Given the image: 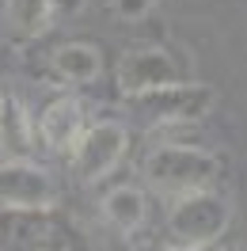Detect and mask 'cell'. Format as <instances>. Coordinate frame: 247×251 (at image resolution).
<instances>
[{"instance_id": "6da1fadb", "label": "cell", "mask_w": 247, "mask_h": 251, "mask_svg": "<svg viewBox=\"0 0 247 251\" xmlns=\"http://www.w3.org/2000/svg\"><path fill=\"white\" fill-rule=\"evenodd\" d=\"M217 172H221V164L213 152H201L190 145H160L145 160V179L171 198H183L194 190H213Z\"/></svg>"}, {"instance_id": "7a4b0ae2", "label": "cell", "mask_w": 247, "mask_h": 251, "mask_svg": "<svg viewBox=\"0 0 247 251\" xmlns=\"http://www.w3.org/2000/svg\"><path fill=\"white\" fill-rule=\"evenodd\" d=\"M228 217L232 209L217 190H194L175 198L168 213V232L175 248H213L228 232Z\"/></svg>"}, {"instance_id": "3957f363", "label": "cell", "mask_w": 247, "mask_h": 251, "mask_svg": "<svg viewBox=\"0 0 247 251\" xmlns=\"http://www.w3.org/2000/svg\"><path fill=\"white\" fill-rule=\"evenodd\" d=\"M129 103L137 114H145L152 126H175V122H198L213 107V88L205 84H190V80H175L152 92L129 95Z\"/></svg>"}, {"instance_id": "277c9868", "label": "cell", "mask_w": 247, "mask_h": 251, "mask_svg": "<svg viewBox=\"0 0 247 251\" xmlns=\"http://www.w3.org/2000/svg\"><path fill=\"white\" fill-rule=\"evenodd\" d=\"M125 145H129L125 126H118V122L88 126L80 133V141L73 145V172H76V179L80 183H99L103 175H110L118 168Z\"/></svg>"}, {"instance_id": "5b68a950", "label": "cell", "mask_w": 247, "mask_h": 251, "mask_svg": "<svg viewBox=\"0 0 247 251\" xmlns=\"http://www.w3.org/2000/svg\"><path fill=\"white\" fill-rule=\"evenodd\" d=\"M183 80L179 73V61L171 57L168 50H156V46H145V50H129L118 65V88L122 95H141V92H152V88H164V84H175Z\"/></svg>"}, {"instance_id": "8992f818", "label": "cell", "mask_w": 247, "mask_h": 251, "mask_svg": "<svg viewBox=\"0 0 247 251\" xmlns=\"http://www.w3.org/2000/svg\"><path fill=\"white\" fill-rule=\"evenodd\" d=\"M53 183L34 164L8 160L0 164V209H49Z\"/></svg>"}, {"instance_id": "52a82bcc", "label": "cell", "mask_w": 247, "mask_h": 251, "mask_svg": "<svg viewBox=\"0 0 247 251\" xmlns=\"http://www.w3.org/2000/svg\"><path fill=\"white\" fill-rule=\"evenodd\" d=\"M88 126H84V110L73 95H61V99H53L46 110H42V118H38V133H42V141L53 149V152H73V145L80 141V133H84Z\"/></svg>"}, {"instance_id": "ba28073f", "label": "cell", "mask_w": 247, "mask_h": 251, "mask_svg": "<svg viewBox=\"0 0 247 251\" xmlns=\"http://www.w3.org/2000/svg\"><path fill=\"white\" fill-rule=\"evenodd\" d=\"M53 69L65 84H92L99 73H103V57L92 42H65L57 53H53Z\"/></svg>"}, {"instance_id": "9c48e42d", "label": "cell", "mask_w": 247, "mask_h": 251, "mask_svg": "<svg viewBox=\"0 0 247 251\" xmlns=\"http://www.w3.org/2000/svg\"><path fill=\"white\" fill-rule=\"evenodd\" d=\"M103 213L114 228H122V232H133L145 225V194L137 187H114L103 198Z\"/></svg>"}, {"instance_id": "30bf717a", "label": "cell", "mask_w": 247, "mask_h": 251, "mask_svg": "<svg viewBox=\"0 0 247 251\" xmlns=\"http://www.w3.org/2000/svg\"><path fill=\"white\" fill-rule=\"evenodd\" d=\"M53 19L49 0H8V23L19 38H38Z\"/></svg>"}, {"instance_id": "8fae6325", "label": "cell", "mask_w": 247, "mask_h": 251, "mask_svg": "<svg viewBox=\"0 0 247 251\" xmlns=\"http://www.w3.org/2000/svg\"><path fill=\"white\" fill-rule=\"evenodd\" d=\"M110 8H114L118 19H141V16H148L152 0H110Z\"/></svg>"}, {"instance_id": "7c38bea8", "label": "cell", "mask_w": 247, "mask_h": 251, "mask_svg": "<svg viewBox=\"0 0 247 251\" xmlns=\"http://www.w3.org/2000/svg\"><path fill=\"white\" fill-rule=\"evenodd\" d=\"M53 4V16H80L88 0H49Z\"/></svg>"}, {"instance_id": "4fadbf2b", "label": "cell", "mask_w": 247, "mask_h": 251, "mask_svg": "<svg viewBox=\"0 0 247 251\" xmlns=\"http://www.w3.org/2000/svg\"><path fill=\"white\" fill-rule=\"evenodd\" d=\"M4 114H8V95L0 92V126H4Z\"/></svg>"}, {"instance_id": "5bb4252c", "label": "cell", "mask_w": 247, "mask_h": 251, "mask_svg": "<svg viewBox=\"0 0 247 251\" xmlns=\"http://www.w3.org/2000/svg\"><path fill=\"white\" fill-rule=\"evenodd\" d=\"M171 251H213V248H171Z\"/></svg>"}, {"instance_id": "9a60e30c", "label": "cell", "mask_w": 247, "mask_h": 251, "mask_svg": "<svg viewBox=\"0 0 247 251\" xmlns=\"http://www.w3.org/2000/svg\"><path fill=\"white\" fill-rule=\"evenodd\" d=\"M133 251H152V248H145V244H141V248H133Z\"/></svg>"}]
</instances>
